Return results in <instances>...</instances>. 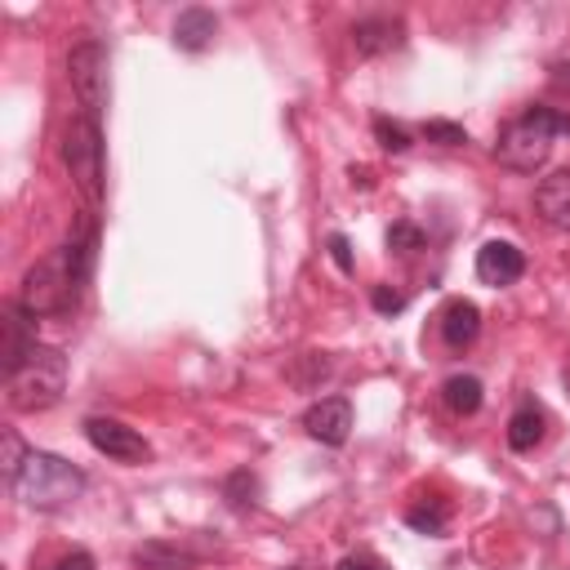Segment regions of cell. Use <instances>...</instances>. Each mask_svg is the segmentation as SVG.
<instances>
[{"label": "cell", "instance_id": "obj_1", "mask_svg": "<svg viewBox=\"0 0 570 570\" xmlns=\"http://www.w3.org/2000/svg\"><path fill=\"white\" fill-rule=\"evenodd\" d=\"M62 387H67V356H62L58 347L36 343V347L9 370L4 401H9V410H18V414H36V410L58 405Z\"/></svg>", "mask_w": 570, "mask_h": 570}, {"label": "cell", "instance_id": "obj_2", "mask_svg": "<svg viewBox=\"0 0 570 570\" xmlns=\"http://www.w3.org/2000/svg\"><path fill=\"white\" fill-rule=\"evenodd\" d=\"M18 499L27 508H40V512H58L67 508L71 499H80L85 490V472L76 463H67L62 454H49V450H31L18 481H13Z\"/></svg>", "mask_w": 570, "mask_h": 570}, {"label": "cell", "instance_id": "obj_3", "mask_svg": "<svg viewBox=\"0 0 570 570\" xmlns=\"http://www.w3.org/2000/svg\"><path fill=\"white\" fill-rule=\"evenodd\" d=\"M557 134H570V116H561V111H552V107H530L525 116H517V120L499 134L494 156H499L508 169H517V174H534V169L548 160Z\"/></svg>", "mask_w": 570, "mask_h": 570}, {"label": "cell", "instance_id": "obj_4", "mask_svg": "<svg viewBox=\"0 0 570 570\" xmlns=\"http://www.w3.org/2000/svg\"><path fill=\"white\" fill-rule=\"evenodd\" d=\"M80 285H85V281L76 276L71 254H67V245H62V249L45 254V258L22 276L18 307H22L31 321H36V316H53V312H62V307H71V303H76Z\"/></svg>", "mask_w": 570, "mask_h": 570}, {"label": "cell", "instance_id": "obj_5", "mask_svg": "<svg viewBox=\"0 0 570 570\" xmlns=\"http://www.w3.org/2000/svg\"><path fill=\"white\" fill-rule=\"evenodd\" d=\"M62 165L67 174L76 178V187L98 200L102 196V134H98V120L94 116H76L62 134Z\"/></svg>", "mask_w": 570, "mask_h": 570}, {"label": "cell", "instance_id": "obj_6", "mask_svg": "<svg viewBox=\"0 0 570 570\" xmlns=\"http://www.w3.org/2000/svg\"><path fill=\"white\" fill-rule=\"evenodd\" d=\"M67 80H71V94L85 107V116L98 120L102 102H107V49L98 40H80L67 53Z\"/></svg>", "mask_w": 570, "mask_h": 570}, {"label": "cell", "instance_id": "obj_7", "mask_svg": "<svg viewBox=\"0 0 570 570\" xmlns=\"http://www.w3.org/2000/svg\"><path fill=\"white\" fill-rule=\"evenodd\" d=\"M85 436H89V445H94L98 454L120 459V463H142V459L151 454V445H147L129 423H120V419L94 414V419H85Z\"/></svg>", "mask_w": 570, "mask_h": 570}, {"label": "cell", "instance_id": "obj_8", "mask_svg": "<svg viewBox=\"0 0 570 570\" xmlns=\"http://www.w3.org/2000/svg\"><path fill=\"white\" fill-rule=\"evenodd\" d=\"M303 428H307V436L321 441V445H343L347 432H352V405H347L343 396H325V401H316V405L303 414Z\"/></svg>", "mask_w": 570, "mask_h": 570}, {"label": "cell", "instance_id": "obj_9", "mask_svg": "<svg viewBox=\"0 0 570 570\" xmlns=\"http://www.w3.org/2000/svg\"><path fill=\"white\" fill-rule=\"evenodd\" d=\"M525 272V254L512 240H485L476 249V276L485 285H512Z\"/></svg>", "mask_w": 570, "mask_h": 570}, {"label": "cell", "instance_id": "obj_10", "mask_svg": "<svg viewBox=\"0 0 570 570\" xmlns=\"http://www.w3.org/2000/svg\"><path fill=\"white\" fill-rule=\"evenodd\" d=\"M534 209L543 214V223L570 232V169H557V174H548V178L539 183Z\"/></svg>", "mask_w": 570, "mask_h": 570}, {"label": "cell", "instance_id": "obj_11", "mask_svg": "<svg viewBox=\"0 0 570 570\" xmlns=\"http://www.w3.org/2000/svg\"><path fill=\"white\" fill-rule=\"evenodd\" d=\"M214 36H218V18H214L209 9H200V4H196V9H183V13L174 18V45L187 49V53L209 49Z\"/></svg>", "mask_w": 570, "mask_h": 570}, {"label": "cell", "instance_id": "obj_12", "mask_svg": "<svg viewBox=\"0 0 570 570\" xmlns=\"http://www.w3.org/2000/svg\"><path fill=\"white\" fill-rule=\"evenodd\" d=\"M476 330H481V312H476V303H468V298H450L445 312H441V334H445V343H450V347H468V343L476 338Z\"/></svg>", "mask_w": 570, "mask_h": 570}, {"label": "cell", "instance_id": "obj_13", "mask_svg": "<svg viewBox=\"0 0 570 570\" xmlns=\"http://www.w3.org/2000/svg\"><path fill=\"white\" fill-rule=\"evenodd\" d=\"M352 40H356V53H365V58L387 53V49L401 45V22H392V18H365V22L352 27Z\"/></svg>", "mask_w": 570, "mask_h": 570}, {"label": "cell", "instance_id": "obj_14", "mask_svg": "<svg viewBox=\"0 0 570 570\" xmlns=\"http://www.w3.org/2000/svg\"><path fill=\"white\" fill-rule=\"evenodd\" d=\"M31 347H36V330H31L27 312L22 307H9L4 312V370H13Z\"/></svg>", "mask_w": 570, "mask_h": 570}, {"label": "cell", "instance_id": "obj_15", "mask_svg": "<svg viewBox=\"0 0 570 570\" xmlns=\"http://www.w3.org/2000/svg\"><path fill=\"white\" fill-rule=\"evenodd\" d=\"M539 436H543V410H539L534 401H525V405L508 419V445H512V450H534Z\"/></svg>", "mask_w": 570, "mask_h": 570}, {"label": "cell", "instance_id": "obj_16", "mask_svg": "<svg viewBox=\"0 0 570 570\" xmlns=\"http://www.w3.org/2000/svg\"><path fill=\"white\" fill-rule=\"evenodd\" d=\"M445 405L454 410V414H476L481 410V379L476 374H454V379H445Z\"/></svg>", "mask_w": 570, "mask_h": 570}, {"label": "cell", "instance_id": "obj_17", "mask_svg": "<svg viewBox=\"0 0 570 570\" xmlns=\"http://www.w3.org/2000/svg\"><path fill=\"white\" fill-rule=\"evenodd\" d=\"M134 566L138 570H191V557L178 552L174 543H142L134 552Z\"/></svg>", "mask_w": 570, "mask_h": 570}, {"label": "cell", "instance_id": "obj_18", "mask_svg": "<svg viewBox=\"0 0 570 570\" xmlns=\"http://www.w3.org/2000/svg\"><path fill=\"white\" fill-rule=\"evenodd\" d=\"M405 521L419 530V534H441L445 530V503H419L405 512Z\"/></svg>", "mask_w": 570, "mask_h": 570}, {"label": "cell", "instance_id": "obj_19", "mask_svg": "<svg viewBox=\"0 0 570 570\" xmlns=\"http://www.w3.org/2000/svg\"><path fill=\"white\" fill-rule=\"evenodd\" d=\"M374 138H379L383 151H410V134L387 116H374Z\"/></svg>", "mask_w": 570, "mask_h": 570}, {"label": "cell", "instance_id": "obj_20", "mask_svg": "<svg viewBox=\"0 0 570 570\" xmlns=\"http://www.w3.org/2000/svg\"><path fill=\"white\" fill-rule=\"evenodd\" d=\"M387 245L401 249V254H414V249H423V232L414 223H392L387 227Z\"/></svg>", "mask_w": 570, "mask_h": 570}, {"label": "cell", "instance_id": "obj_21", "mask_svg": "<svg viewBox=\"0 0 570 570\" xmlns=\"http://www.w3.org/2000/svg\"><path fill=\"white\" fill-rule=\"evenodd\" d=\"M27 454H31V450L18 441V432H4V476H9V485L18 481V472H22Z\"/></svg>", "mask_w": 570, "mask_h": 570}, {"label": "cell", "instance_id": "obj_22", "mask_svg": "<svg viewBox=\"0 0 570 570\" xmlns=\"http://www.w3.org/2000/svg\"><path fill=\"white\" fill-rule=\"evenodd\" d=\"M423 134H428L432 142H441V147H459V142H468L463 125H450V120H428V125H423Z\"/></svg>", "mask_w": 570, "mask_h": 570}, {"label": "cell", "instance_id": "obj_23", "mask_svg": "<svg viewBox=\"0 0 570 570\" xmlns=\"http://www.w3.org/2000/svg\"><path fill=\"white\" fill-rule=\"evenodd\" d=\"M370 303H374V312L392 316V312H401V307H405V294H401V289H392V285H374Z\"/></svg>", "mask_w": 570, "mask_h": 570}, {"label": "cell", "instance_id": "obj_24", "mask_svg": "<svg viewBox=\"0 0 570 570\" xmlns=\"http://www.w3.org/2000/svg\"><path fill=\"white\" fill-rule=\"evenodd\" d=\"M330 254H334V263L343 272H352V245H347V236H330Z\"/></svg>", "mask_w": 570, "mask_h": 570}, {"label": "cell", "instance_id": "obj_25", "mask_svg": "<svg viewBox=\"0 0 570 570\" xmlns=\"http://www.w3.org/2000/svg\"><path fill=\"white\" fill-rule=\"evenodd\" d=\"M53 570H94V557H89V552H67Z\"/></svg>", "mask_w": 570, "mask_h": 570}, {"label": "cell", "instance_id": "obj_26", "mask_svg": "<svg viewBox=\"0 0 570 570\" xmlns=\"http://www.w3.org/2000/svg\"><path fill=\"white\" fill-rule=\"evenodd\" d=\"M338 570H387V566H379L374 557H343Z\"/></svg>", "mask_w": 570, "mask_h": 570}, {"label": "cell", "instance_id": "obj_27", "mask_svg": "<svg viewBox=\"0 0 570 570\" xmlns=\"http://www.w3.org/2000/svg\"><path fill=\"white\" fill-rule=\"evenodd\" d=\"M552 80H557V85H570V62H561V67H557V76H552Z\"/></svg>", "mask_w": 570, "mask_h": 570}]
</instances>
